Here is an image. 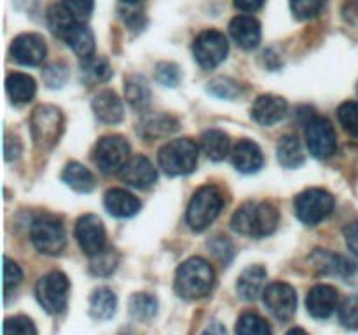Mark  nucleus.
<instances>
[{"label": "nucleus", "instance_id": "1", "mask_svg": "<svg viewBox=\"0 0 358 335\" xmlns=\"http://www.w3.org/2000/svg\"><path fill=\"white\" fill-rule=\"evenodd\" d=\"M280 213L269 201H247L234 211L231 227L234 232L248 237H266L276 230Z\"/></svg>", "mask_w": 358, "mask_h": 335}, {"label": "nucleus", "instance_id": "2", "mask_svg": "<svg viewBox=\"0 0 358 335\" xmlns=\"http://www.w3.org/2000/svg\"><path fill=\"white\" fill-rule=\"evenodd\" d=\"M215 285L213 267L201 257L187 258L175 274V292L187 300L201 299L212 292Z\"/></svg>", "mask_w": 358, "mask_h": 335}, {"label": "nucleus", "instance_id": "3", "mask_svg": "<svg viewBox=\"0 0 358 335\" xmlns=\"http://www.w3.org/2000/svg\"><path fill=\"white\" fill-rule=\"evenodd\" d=\"M224 208L222 191L215 185H205L192 195L187 208V223L192 230H205Z\"/></svg>", "mask_w": 358, "mask_h": 335}, {"label": "nucleus", "instance_id": "4", "mask_svg": "<svg viewBox=\"0 0 358 335\" xmlns=\"http://www.w3.org/2000/svg\"><path fill=\"white\" fill-rule=\"evenodd\" d=\"M198 145L191 138H177L168 142L159 150V166L170 177L189 174L198 164Z\"/></svg>", "mask_w": 358, "mask_h": 335}, {"label": "nucleus", "instance_id": "5", "mask_svg": "<svg viewBox=\"0 0 358 335\" xmlns=\"http://www.w3.org/2000/svg\"><path fill=\"white\" fill-rule=\"evenodd\" d=\"M30 131L37 149H52L63 131L62 110L52 105H38L30 117Z\"/></svg>", "mask_w": 358, "mask_h": 335}, {"label": "nucleus", "instance_id": "6", "mask_svg": "<svg viewBox=\"0 0 358 335\" xmlns=\"http://www.w3.org/2000/svg\"><path fill=\"white\" fill-rule=\"evenodd\" d=\"M334 209V198L325 188H306L294 201V211L297 218L306 225H318Z\"/></svg>", "mask_w": 358, "mask_h": 335}, {"label": "nucleus", "instance_id": "7", "mask_svg": "<svg viewBox=\"0 0 358 335\" xmlns=\"http://www.w3.org/2000/svg\"><path fill=\"white\" fill-rule=\"evenodd\" d=\"M30 237L34 246L44 255H58L66 244L65 227L52 215H41L31 222Z\"/></svg>", "mask_w": 358, "mask_h": 335}, {"label": "nucleus", "instance_id": "8", "mask_svg": "<svg viewBox=\"0 0 358 335\" xmlns=\"http://www.w3.org/2000/svg\"><path fill=\"white\" fill-rule=\"evenodd\" d=\"M70 281L63 272L52 271L42 276L35 286V297L38 304L44 307L45 313L58 314L62 313L69 302Z\"/></svg>", "mask_w": 358, "mask_h": 335}, {"label": "nucleus", "instance_id": "9", "mask_svg": "<svg viewBox=\"0 0 358 335\" xmlns=\"http://www.w3.org/2000/svg\"><path fill=\"white\" fill-rule=\"evenodd\" d=\"M93 161L101 173H119L129 161V143L119 135L103 136L94 147Z\"/></svg>", "mask_w": 358, "mask_h": 335}, {"label": "nucleus", "instance_id": "10", "mask_svg": "<svg viewBox=\"0 0 358 335\" xmlns=\"http://www.w3.org/2000/svg\"><path fill=\"white\" fill-rule=\"evenodd\" d=\"M229 44L224 34L217 30H205L192 42V54L201 68L212 70L226 59Z\"/></svg>", "mask_w": 358, "mask_h": 335}, {"label": "nucleus", "instance_id": "11", "mask_svg": "<svg viewBox=\"0 0 358 335\" xmlns=\"http://www.w3.org/2000/svg\"><path fill=\"white\" fill-rule=\"evenodd\" d=\"M262 300L269 313L282 323H289L297 309L296 290L289 283H271L262 292Z\"/></svg>", "mask_w": 358, "mask_h": 335}, {"label": "nucleus", "instance_id": "12", "mask_svg": "<svg viewBox=\"0 0 358 335\" xmlns=\"http://www.w3.org/2000/svg\"><path fill=\"white\" fill-rule=\"evenodd\" d=\"M306 143L311 156L317 159H327L338 149V136L331 121L324 117H313L306 124Z\"/></svg>", "mask_w": 358, "mask_h": 335}, {"label": "nucleus", "instance_id": "13", "mask_svg": "<svg viewBox=\"0 0 358 335\" xmlns=\"http://www.w3.org/2000/svg\"><path fill=\"white\" fill-rule=\"evenodd\" d=\"M76 237L80 250L87 257H94L105 250L107 234H105L103 222L96 215H83L76 223Z\"/></svg>", "mask_w": 358, "mask_h": 335}, {"label": "nucleus", "instance_id": "14", "mask_svg": "<svg viewBox=\"0 0 358 335\" xmlns=\"http://www.w3.org/2000/svg\"><path fill=\"white\" fill-rule=\"evenodd\" d=\"M10 54L24 66H37L45 58V42L38 34H21L10 44Z\"/></svg>", "mask_w": 358, "mask_h": 335}, {"label": "nucleus", "instance_id": "15", "mask_svg": "<svg viewBox=\"0 0 358 335\" xmlns=\"http://www.w3.org/2000/svg\"><path fill=\"white\" fill-rule=\"evenodd\" d=\"M339 302L338 290L331 285H317L306 297V309L317 320H325L336 311Z\"/></svg>", "mask_w": 358, "mask_h": 335}, {"label": "nucleus", "instance_id": "16", "mask_svg": "<svg viewBox=\"0 0 358 335\" xmlns=\"http://www.w3.org/2000/svg\"><path fill=\"white\" fill-rule=\"evenodd\" d=\"M287 114V101L276 94H261L250 108V115L262 126H273Z\"/></svg>", "mask_w": 358, "mask_h": 335}, {"label": "nucleus", "instance_id": "17", "mask_svg": "<svg viewBox=\"0 0 358 335\" xmlns=\"http://www.w3.org/2000/svg\"><path fill=\"white\" fill-rule=\"evenodd\" d=\"M121 180L124 184L131 185L135 188H147L156 181L157 173H156V168L152 166L147 157L143 156H135L124 164L121 171Z\"/></svg>", "mask_w": 358, "mask_h": 335}, {"label": "nucleus", "instance_id": "18", "mask_svg": "<svg viewBox=\"0 0 358 335\" xmlns=\"http://www.w3.org/2000/svg\"><path fill=\"white\" fill-rule=\"evenodd\" d=\"M233 164L240 173H257L264 164V156L259 145L252 140H240L233 149Z\"/></svg>", "mask_w": 358, "mask_h": 335}, {"label": "nucleus", "instance_id": "19", "mask_svg": "<svg viewBox=\"0 0 358 335\" xmlns=\"http://www.w3.org/2000/svg\"><path fill=\"white\" fill-rule=\"evenodd\" d=\"M229 34L240 47L254 49L261 42V23L252 16H238L231 21Z\"/></svg>", "mask_w": 358, "mask_h": 335}, {"label": "nucleus", "instance_id": "20", "mask_svg": "<svg viewBox=\"0 0 358 335\" xmlns=\"http://www.w3.org/2000/svg\"><path fill=\"white\" fill-rule=\"evenodd\" d=\"M105 208L112 216L117 218H129L135 216L142 208V202L131 194V192L124 191V188H110L105 194Z\"/></svg>", "mask_w": 358, "mask_h": 335}, {"label": "nucleus", "instance_id": "21", "mask_svg": "<svg viewBox=\"0 0 358 335\" xmlns=\"http://www.w3.org/2000/svg\"><path fill=\"white\" fill-rule=\"evenodd\" d=\"M91 107H93V112L94 115H96L98 121L105 122V124H115V122L121 121L122 115H124L121 98L110 89L100 91V93L93 98Z\"/></svg>", "mask_w": 358, "mask_h": 335}, {"label": "nucleus", "instance_id": "22", "mask_svg": "<svg viewBox=\"0 0 358 335\" xmlns=\"http://www.w3.org/2000/svg\"><path fill=\"white\" fill-rule=\"evenodd\" d=\"M315 267L320 269L322 272H327V274L339 276V278H345L346 281L353 278L358 272V267L348 258L341 257V255L329 253L327 250H317L313 255Z\"/></svg>", "mask_w": 358, "mask_h": 335}, {"label": "nucleus", "instance_id": "23", "mask_svg": "<svg viewBox=\"0 0 358 335\" xmlns=\"http://www.w3.org/2000/svg\"><path fill=\"white\" fill-rule=\"evenodd\" d=\"M266 269L262 265H250L240 274L236 283V290L241 299L255 300L262 292H264L266 283Z\"/></svg>", "mask_w": 358, "mask_h": 335}, {"label": "nucleus", "instance_id": "24", "mask_svg": "<svg viewBox=\"0 0 358 335\" xmlns=\"http://www.w3.org/2000/svg\"><path fill=\"white\" fill-rule=\"evenodd\" d=\"M178 121L168 114H147L138 122V133L145 138H159L177 131Z\"/></svg>", "mask_w": 358, "mask_h": 335}, {"label": "nucleus", "instance_id": "25", "mask_svg": "<svg viewBox=\"0 0 358 335\" xmlns=\"http://www.w3.org/2000/svg\"><path fill=\"white\" fill-rule=\"evenodd\" d=\"M6 89L10 101L21 105L34 100L35 93H37V84H35V80L31 79L30 75H27V73L14 72L7 75Z\"/></svg>", "mask_w": 358, "mask_h": 335}, {"label": "nucleus", "instance_id": "26", "mask_svg": "<svg viewBox=\"0 0 358 335\" xmlns=\"http://www.w3.org/2000/svg\"><path fill=\"white\" fill-rule=\"evenodd\" d=\"M63 42L76 52L79 58H87L94 52V35L83 21H77L72 30L63 37Z\"/></svg>", "mask_w": 358, "mask_h": 335}, {"label": "nucleus", "instance_id": "27", "mask_svg": "<svg viewBox=\"0 0 358 335\" xmlns=\"http://www.w3.org/2000/svg\"><path fill=\"white\" fill-rule=\"evenodd\" d=\"M276 157H278V163L287 170H296V168L303 166L306 161L299 140L292 135H285L280 138L278 145H276Z\"/></svg>", "mask_w": 358, "mask_h": 335}, {"label": "nucleus", "instance_id": "28", "mask_svg": "<svg viewBox=\"0 0 358 335\" xmlns=\"http://www.w3.org/2000/svg\"><path fill=\"white\" fill-rule=\"evenodd\" d=\"M112 75V68L108 61L101 56H87L80 63V80L86 86H96L100 82H107Z\"/></svg>", "mask_w": 358, "mask_h": 335}, {"label": "nucleus", "instance_id": "29", "mask_svg": "<svg viewBox=\"0 0 358 335\" xmlns=\"http://www.w3.org/2000/svg\"><path fill=\"white\" fill-rule=\"evenodd\" d=\"M62 180L65 181L72 191L80 192V194H87V192L93 191L94 185H96L93 173L80 163H76V161L66 164L65 170H63L62 173Z\"/></svg>", "mask_w": 358, "mask_h": 335}, {"label": "nucleus", "instance_id": "30", "mask_svg": "<svg viewBox=\"0 0 358 335\" xmlns=\"http://www.w3.org/2000/svg\"><path fill=\"white\" fill-rule=\"evenodd\" d=\"M117 309V297L107 286H100L91 293L90 314L94 320H110Z\"/></svg>", "mask_w": 358, "mask_h": 335}, {"label": "nucleus", "instance_id": "31", "mask_svg": "<svg viewBox=\"0 0 358 335\" xmlns=\"http://www.w3.org/2000/svg\"><path fill=\"white\" fill-rule=\"evenodd\" d=\"M229 136L220 129H208L201 136V149L206 154V157L212 161H222L229 154Z\"/></svg>", "mask_w": 358, "mask_h": 335}, {"label": "nucleus", "instance_id": "32", "mask_svg": "<svg viewBox=\"0 0 358 335\" xmlns=\"http://www.w3.org/2000/svg\"><path fill=\"white\" fill-rule=\"evenodd\" d=\"M77 17L70 13L65 7V3H56V6H51L48 10V24L51 28L52 34L58 38L65 37L70 30L73 28V24L77 23Z\"/></svg>", "mask_w": 358, "mask_h": 335}, {"label": "nucleus", "instance_id": "33", "mask_svg": "<svg viewBox=\"0 0 358 335\" xmlns=\"http://www.w3.org/2000/svg\"><path fill=\"white\" fill-rule=\"evenodd\" d=\"M126 100L131 107L143 108L150 101V87L142 75H129L124 80Z\"/></svg>", "mask_w": 358, "mask_h": 335}, {"label": "nucleus", "instance_id": "34", "mask_svg": "<svg viewBox=\"0 0 358 335\" xmlns=\"http://www.w3.org/2000/svg\"><path fill=\"white\" fill-rule=\"evenodd\" d=\"M129 313L135 320L149 321L157 313V300L147 293H135L129 299Z\"/></svg>", "mask_w": 358, "mask_h": 335}, {"label": "nucleus", "instance_id": "35", "mask_svg": "<svg viewBox=\"0 0 358 335\" xmlns=\"http://www.w3.org/2000/svg\"><path fill=\"white\" fill-rule=\"evenodd\" d=\"M236 334L241 335H269L271 327L255 313H243L238 318Z\"/></svg>", "mask_w": 358, "mask_h": 335}, {"label": "nucleus", "instance_id": "36", "mask_svg": "<svg viewBox=\"0 0 358 335\" xmlns=\"http://www.w3.org/2000/svg\"><path fill=\"white\" fill-rule=\"evenodd\" d=\"M208 93L220 100H236L241 94V87L236 80L227 79V77H219L208 82Z\"/></svg>", "mask_w": 358, "mask_h": 335}, {"label": "nucleus", "instance_id": "37", "mask_svg": "<svg viewBox=\"0 0 358 335\" xmlns=\"http://www.w3.org/2000/svg\"><path fill=\"white\" fill-rule=\"evenodd\" d=\"M338 318L350 330H358V295H350L338 306Z\"/></svg>", "mask_w": 358, "mask_h": 335}, {"label": "nucleus", "instance_id": "38", "mask_svg": "<svg viewBox=\"0 0 358 335\" xmlns=\"http://www.w3.org/2000/svg\"><path fill=\"white\" fill-rule=\"evenodd\" d=\"M338 119L346 133L358 136V101H345L339 105Z\"/></svg>", "mask_w": 358, "mask_h": 335}, {"label": "nucleus", "instance_id": "39", "mask_svg": "<svg viewBox=\"0 0 358 335\" xmlns=\"http://www.w3.org/2000/svg\"><path fill=\"white\" fill-rule=\"evenodd\" d=\"M117 267V255L112 250L105 248L98 255L91 257V271L96 276H108L115 271Z\"/></svg>", "mask_w": 358, "mask_h": 335}, {"label": "nucleus", "instance_id": "40", "mask_svg": "<svg viewBox=\"0 0 358 335\" xmlns=\"http://www.w3.org/2000/svg\"><path fill=\"white\" fill-rule=\"evenodd\" d=\"M327 0H290V10L297 20H310L324 9Z\"/></svg>", "mask_w": 358, "mask_h": 335}, {"label": "nucleus", "instance_id": "41", "mask_svg": "<svg viewBox=\"0 0 358 335\" xmlns=\"http://www.w3.org/2000/svg\"><path fill=\"white\" fill-rule=\"evenodd\" d=\"M3 332H6V335H35L37 328L31 323L30 318L14 316L7 318L6 323H3Z\"/></svg>", "mask_w": 358, "mask_h": 335}, {"label": "nucleus", "instance_id": "42", "mask_svg": "<svg viewBox=\"0 0 358 335\" xmlns=\"http://www.w3.org/2000/svg\"><path fill=\"white\" fill-rule=\"evenodd\" d=\"M180 79H182L180 68H178L175 63L164 61V63H159V65L156 66V80L159 84H163V86L175 87V86H178Z\"/></svg>", "mask_w": 358, "mask_h": 335}, {"label": "nucleus", "instance_id": "43", "mask_svg": "<svg viewBox=\"0 0 358 335\" xmlns=\"http://www.w3.org/2000/svg\"><path fill=\"white\" fill-rule=\"evenodd\" d=\"M66 77H69V72L63 63H52V65L45 66L44 73H42V79L49 87H62Z\"/></svg>", "mask_w": 358, "mask_h": 335}, {"label": "nucleus", "instance_id": "44", "mask_svg": "<svg viewBox=\"0 0 358 335\" xmlns=\"http://www.w3.org/2000/svg\"><path fill=\"white\" fill-rule=\"evenodd\" d=\"M3 264H6L3 265V288H6V293H9L10 290L20 285L21 279H23V272H21L20 265L10 258L6 257Z\"/></svg>", "mask_w": 358, "mask_h": 335}, {"label": "nucleus", "instance_id": "45", "mask_svg": "<svg viewBox=\"0 0 358 335\" xmlns=\"http://www.w3.org/2000/svg\"><path fill=\"white\" fill-rule=\"evenodd\" d=\"M63 3L79 21H86L94 7V0H63Z\"/></svg>", "mask_w": 358, "mask_h": 335}, {"label": "nucleus", "instance_id": "46", "mask_svg": "<svg viewBox=\"0 0 358 335\" xmlns=\"http://www.w3.org/2000/svg\"><path fill=\"white\" fill-rule=\"evenodd\" d=\"M208 246L212 248L213 253H215L224 264H227V262L231 260V257H233V246H231L229 241L224 239V237L217 236L212 243H208Z\"/></svg>", "mask_w": 358, "mask_h": 335}, {"label": "nucleus", "instance_id": "47", "mask_svg": "<svg viewBox=\"0 0 358 335\" xmlns=\"http://www.w3.org/2000/svg\"><path fill=\"white\" fill-rule=\"evenodd\" d=\"M345 237H346V244H348L350 251H352L355 257H358V220L352 222L350 225H346Z\"/></svg>", "mask_w": 358, "mask_h": 335}, {"label": "nucleus", "instance_id": "48", "mask_svg": "<svg viewBox=\"0 0 358 335\" xmlns=\"http://www.w3.org/2000/svg\"><path fill=\"white\" fill-rule=\"evenodd\" d=\"M21 152V145H20V140L17 138H10L7 136L6 138V159L7 161H13L20 156Z\"/></svg>", "mask_w": 358, "mask_h": 335}, {"label": "nucleus", "instance_id": "49", "mask_svg": "<svg viewBox=\"0 0 358 335\" xmlns=\"http://www.w3.org/2000/svg\"><path fill=\"white\" fill-rule=\"evenodd\" d=\"M264 3V0H234V6L238 9L245 10V13H254V10H259Z\"/></svg>", "mask_w": 358, "mask_h": 335}, {"label": "nucleus", "instance_id": "50", "mask_svg": "<svg viewBox=\"0 0 358 335\" xmlns=\"http://www.w3.org/2000/svg\"><path fill=\"white\" fill-rule=\"evenodd\" d=\"M345 17L348 21H352V23H357L358 21V2H348L345 6Z\"/></svg>", "mask_w": 358, "mask_h": 335}, {"label": "nucleus", "instance_id": "51", "mask_svg": "<svg viewBox=\"0 0 358 335\" xmlns=\"http://www.w3.org/2000/svg\"><path fill=\"white\" fill-rule=\"evenodd\" d=\"M124 3H133V6H136V3H140L142 0H122Z\"/></svg>", "mask_w": 358, "mask_h": 335}]
</instances>
